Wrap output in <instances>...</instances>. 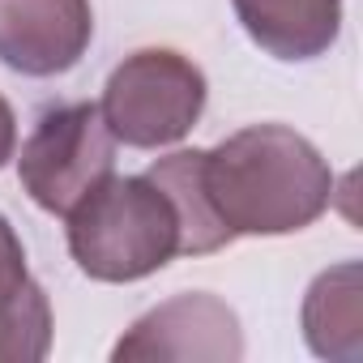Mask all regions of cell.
Here are the masks:
<instances>
[{
  "mask_svg": "<svg viewBox=\"0 0 363 363\" xmlns=\"http://www.w3.org/2000/svg\"><path fill=\"white\" fill-rule=\"evenodd\" d=\"M244 354L240 316L206 291L175 295L158 308H150L133 329L116 342L111 359H206V363H235Z\"/></svg>",
  "mask_w": 363,
  "mask_h": 363,
  "instance_id": "cell-5",
  "label": "cell"
},
{
  "mask_svg": "<svg viewBox=\"0 0 363 363\" xmlns=\"http://www.w3.org/2000/svg\"><path fill=\"white\" fill-rule=\"evenodd\" d=\"M201 154L206 150H175L158 162L145 167V175L171 197L175 214H179V231H184V248L179 257H210L218 248H227L235 235L218 223V214L210 210L206 201V189H201Z\"/></svg>",
  "mask_w": 363,
  "mask_h": 363,
  "instance_id": "cell-9",
  "label": "cell"
},
{
  "mask_svg": "<svg viewBox=\"0 0 363 363\" xmlns=\"http://www.w3.org/2000/svg\"><path fill=\"white\" fill-rule=\"evenodd\" d=\"M201 189L231 235H291L333 197L325 154L286 124H248L201 154Z\"/></svg>",
  "mask_w": 363,
  "mask_h": 363,
  "instance_id": "cell-1",
  "label": "cell"
},
{
  "mask_svg": "<svg viewBox=\"0 0 363 363\" xmlns=\"http://www.w3.org/2000/svg\"><path fill=\"white\" fill-rule=\"evenodd\" d=\"M111 171H116V137L107 133L99 103L48 107L18 154V179L26 197L60 218L90 189H99Z\"/></svg>",
  "mask_w": 363,
  "mask_h": 363,
  "instance_id": "cell-4",
  "label": "cell"
},
{
  "mask_svg": "<svg viewBox=\"0 0 363 363\" xmlns=\"http://www.w3.org/2000/svg\"><path fill=\"white\" fill-rule=\"evenodd\" d=\"M69 252L94 282H141L184 248L179 214L150 175H107L69 214Z\"/></svg>",
  "mask_w": 363,
  "mask_h": 363,
  "instance_id": "cell-2",
  "label": "cell"
},
{
  "mask_svg": "<svg viewBox=\"0 0 363 363\" xmlns=\"http://www.w3.org/2000/svg\"><path fill=\"white\" fill-rule=\"evenodd\" d=\"M26 278H30V269H26V248H22V240H18L13 223L0 214V299H9Z\"/></svg>",
  "mask_w": 363,
  "mask_h": 363,
  "instance_id": "cell-11",
  "label": "cell"
},
{
  "mask_svg": "<svg viewBox=\"0 0 363 363\" xmlns=\"http://www.w3.org/2000/svg\"><path fill=\"white\" fill-rule=\"evenodd\" d=\"M244 35L274 60H316L342 35V0H231Z\"/></svg>",
  "mask_w": 363,
  "mask_h": 363,
  "instance_id": "cell-7",
  "label": "cell"
},
{
  "mask_svg": "<svg viewBox=\"0 0 363 363\" xmlns=\"http://www.w3.org/2000/svg\"><path fill=\"white\" fill-rule=\"evenodd\" d=\"M99 111L107 133L133 150L175 145L206 111V73L171 48H141L111 69Z\"/></svg>",
  "mask_w": 363,
  "mask_h": 363,
  "instance_id": "cell-3",
  "label": "cell"
},
{
  "mask_svg": "<svg viewBox=\"0 0 363 363\" xmlns=\"http://www.w3.org/2000/svg\"><path fill=\"white\" fill-rule=\"evenodd\" d=\"M90 39V0H0V65L22 77L69 73Z\"/></svg>",
  "mask_w": 363,
  "mask_h": 363,
  "instance_id": "cell-6",
  "label": "cell"
},
{
  "mask_svg": "<svg viewBox=\"0 0 363 363\" xmlns=\"http://www.w3.org/2000/svg\"><path fill=\"white\" fill-rule=\"evenodd\" d=\"M13 145H18V116H13L9 99L0 94V167L13 158Z\"/></svg>",
  "mask_w": 363,
  "mask_h": 363,
  "instance_id": "cell-12",
  "label": "cell"
},
{
  "mask_svg": "<svg viewBox=\"0 0 363 363\" xmlns=\"http://www.w3.org/2000/svg\"><path fill=\"white\" fill-rule=\"evenodd\" d=\"M52 350V303L48 291L26 278L0 299V363H39Z\"/></svg>",
  "mask_w": 363,
  "mask_h": 363,
  "instance_id": "cell-10",
  "label": "cell"
},
{
  "mask_svg": "<svg viewBox=\"0 0 363 363\" xmlns=\"http://www.w3.org/2000/svg\"><path fill=\"white\" fill-rule=\"evenodd\" d=\"M303 337L312 354L354 363L363 359V286L359 261H342L325 269L303 299Z\"/></svg>",
  "mask_w": 363,
  "mask_h": 363,
  "instance_id": "cell-8",
  "label": "cell"
}]
</instances>
